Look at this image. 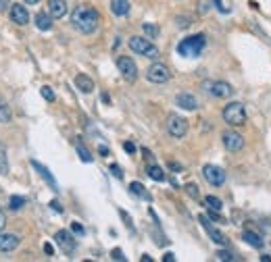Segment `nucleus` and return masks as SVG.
<instances>
[{
    "instance_id": "nucleus-1",
    "label": "nucleus",
    "mask_w": 271,
    "mask_h": 262,
    "mask_svg": "<svg viewBox=\"0 0 271 262\" xmlns=\"http://www.w3.org/2000/svg\"><path fill=\"white\" fill-rule=\"evenodd\" d=\"M71 25L79 31V34L90 36V34H94V31L98 29V25H100V15H98V11H96L92 5L81 3V5H77V7L73 9V13H71Z\"/></svg>"
},
{
    "instance_id": "nucleus-2",
    "label": "nucleus",
    "mask_w": 271,
    "mask_h": 262,
    "mask_svg": "<svg viewBox=\"0 0 271 262\" xmlns=\"http://www.w3.org/2000/svg\"><path fill=\"white\" fill-rule=\"evenodd\" d=\"M204 46H206V38L202 34H196V36L184 38L182 42H179L177 44V52L182 56H188V58H196V56H200Z\"/></svg>"
},
{
    "instance_id": "nucleus-3",
    "label": "nucleus",
    "mask_w": 271,
    "mask_h": 262,
    "mask_svg": "<svg viewBox=\"0 0 271 262\" xmlns=\"http://www.w3.org/2000/svg\"><path fill=\"white\" fill-rule=\"evenodd\" d=\"M130 50L136 52V54H140V56H146L150 60H157L161 56L159 48L153 42H150L148 38H140V36H132L130 38Z\"/></svg>"
},
{
    "instance_id": "nucleus-4",
    "label": "nucleus",
    "mask_w": 271,
    "mask_h": 262,
    "mask_svg": "<svg viewBox=\"0 0 271 262\" xmlns=\"http://www.w3.org/2000/svg\"><path fill=\"white\" fill-rule=\"evenodd\" d=\"M223 121L227 125H232V127H242V125H246V108H244V104L230 102L223 108Z\"/></svg>"
},
{
    "instance_id": "nucleus-5",
    "label": "nucleus",
    "mask_w": 271,
    "mask_h": 262,
    "mask_svg": "<svg viewBox=\"0 0 271 262\" xmlns=\"http://www.w3.org/2000/svg\"><path fill=\"white\" fill-rule=\"evenodd\" d=\"M165 127H167V134L175 140H182L188 134V121L184 117H179V115H169Z\"/></svg>"
},
{
    "instance_id": "nucleus-6",
    "label": "nucleus",
    "mask_w": 271,
    "mask_h": 262,
    "mask_svg": "<svg viewBox=\"0 0 271 262\" xmlns=\"http://www.w3.org/2000/svg\"><path fill=\"white\" fill-rule=\"evenodd\" d=\"M146 79L153 81V83H167L171 79V73H169V67L163 62H153L146 71Z\"/></svg>"
},
{
    "instance_id": "nucleus-7",
    "label": "nucleus",
    "mask_w": 271,
    "mask_h": 262,
    "mask_svg": "<svg viewBox=\"0 0 271 262\" xmlns=\"http://www.w3.org/2000/svg\"><path fill=\"white\" fill-rule=\"evenodd\" d=\"M202 90L213 98H230L234 94V88L227 81H204Z\"/></svg>"
},
{
    "instance_id": "nucleus-8",
    "label": "nucleus",
    "mask_w": 271,
    "mask_h": 262,
    "mask_svg": "<svg viewBox=\"0 0 271 262\" xmlns=\"http://www.w3.org/2000/svg\"><path fill=\"white\" fill-rule=\"evenodd\" d=\"M117 69H119V73H121V77L130 83H134L138 79V67L130 56H119L117 58Z\"/></svg>"
},
{
    "instance_id": "nucleus-9",
    "label": "nucleus",
    "mask_w": 271,
    "mask_h": 262,
    "mask_svg": "<svg viewBox=\"0 0 271 262\" xmlns=\"http://www.w3.org/2000/svg\"><path fill=\"white\" fill-rule=\"evenodd\" d=\"M202 177L206 179L209 185H213V187H221L225 183V171L221 167H215V165H204L202 167Z\"/></svg>"
},
{
    "instance_id": "nucleus-10",
    "label": "nucleus",
    "mask_w": 271,
    "mask_h": 262,
    "mask_svg": "<svg viewBox=\"0 0 271 262\" xmlns=\"http://www.w3.org/2000/svg\"><path fill=\"white\" fill-rule=\"evenodd\" d=\"M54 239H56V246L61 248L65 254H73V252H75V248H77L75 237H73L69 231H65V229H61V231H56Z\"/></svg>"
},
{
    "instance_id": "nucleus-11",
    "label": "nucleus",
    "mask_w": 271,
    "mask_h": 262,
    "mask_svg": "<svg viewBox=\"0 0 271 262\" xmlns=\"http://www.w3.org/2000/svg\"><path fill=\"white\" fill-rule=\"evenodd\" d=\"M198 221L202 223L204 231L209 233V237L213 239L215 244H219V246H227V237H225V235L219 231V229H215L213 225H211V221H209V216H206V214H200V216H198Z\"/></svg>"
},
{
    "instance_id": "nucleus-12",
    "label": "nucleus",
    "mask_w": 271,
    "mask_h": 262,
    "mask_svg": "<svg viewBox=\"0 0 271 262\" xmlns=\"http://www.w3.org/2000/svg\"><path fill=\"white\" fill-rule=\"evenodd\" d=\"M221 140H223V146L230 152H238V150L244 148V138L240 134H236V131H225V134L221 136Z\"/></svg>"
},
{
    "instance_id": "nucleus-13",
    "label": "nucleus",
    "mask_w": 271,
    "mask_h": 262,
    "mask_svg": "<svg viewBox=\"0 0 271 262\" xmlns=\"http://www.w3.org/2000/svg\"><path fill=\"white\" fill-rule=\"evenodd\" d=\"M9 17H11V21H13L15 25H25V23L29 21V13H27V9H25L23 5H11Z\"/></svg>"
},
{
    "instance_id": "nucleus-14",
    "label": "nucleus",
    "mask_w": 271,
    "mask_h": 262,
    "mask_svg": "<svg viewBox=\"0 0 271 262\" xmlns=\"http://www.w3.org/2000/svg\"><path fill=\"white\" fill-rule=\"evenodd\" d=\"M19 244H21L19 235H15V233H3V231H0V252H13V250L19 248Z\"/></svg>"
},
{
    "instance_id": "nucleus-15",
    "label": "nucleus",
    "mask_w": 271,
    "mask_h": 262,
    "mask_svg": "<svg viewBox=\"0 0 271 262\" xmlns=\"http://www.w3.org/2000/svg\"><path fill=\"white\" fill-rule=\"evenodd\" d=\"M175 104H177L179 108H184V111H196V108H198V100H196L192 94H188V92L177 94V96H175Z\"/></svg>"
},
{
    "instance_id": "nucleus-16",
    "label": "nucleus",
    "mask_w": 271,
    "mask_h": 262,
    "mask_svg": "<svg viewBox=\"0 0 271 262\" xmlns=\"http://www.w3.org/2000/svg\"><path fill=\"white\" fill-rule=\"evenodd\" d=\"M48 13L54 19H63L67 15V3L65 0H48Z\"/></svg>"
},
{
    "instance_id": "nucleus-17",
    "label": "nucleus",
    "mask_w": 271,
    "mask_h": 262,
    "mask_svg": "<svg viewBox=\"0 0 271 262\" xmlns=\"http://www.w3.org/2000/svg\"><path fill=\"white\" fill-rule=\"evenodd\" d=\"M130 9H132L130 0H111V13L115 17H126V15H130Z\"/></svg>"
},
{
    "instance_id": "nucleus-18",
    "label": "nucleus",
    "mask_w": 271,
    "mask_h": 262,
    "mask_svg": "<svg viewBox=\"0 0 271 262\" xmlns=\"http://www.w3.org/2000/svg\"><path fill=\"white\" fill-rule=\"evenodd\" d=\"M52 23H54V17H52L50 13L40 11V13L36 15V27H38L40 31H48V29H52Z\"/></svg>"
},
{
    "instance_id": "nucleus-19",
    "label": "nucleus",
    "mask_w": 271,
    "mask_h": 262,
    "mask_svg": "<svg viewBox=\"0 0 271 262\" xmlns=\"http://www.w3.org/2000/svg\"><path fill=\"white\" fill-rule=\"evenodd\" d=\"M75 88L79 90V92H84V94H90L94 90V81L90 79L88 75H84V73H79L77 77H75Z\"/></svg>"
},
{
    "instance_id": "nucleus-20",
    "label": "nucleus",
    "mask_w": 271,
    "mask_h": 262,
    "mask_svg": "<svg viewBox=\"0 0 271 262\" xmlns=\"http://www.w3.org/2000/svg\"><path fill=\"white\" fill-rule=\"evenodd\" d=\"M32 167H34V169H36V171L42 175V179H44V181H46V183H48L52 189H56V181H54V177L50 175V171H48L44 165H40L38 160H32Z\"/></svg>"
},
{
    "instance_id": "nucleus-21",
    "label": "nucleus",
    "mask_w": 271,
    "mask_h": 262,
    "mask_svg": "<svg viewBox=\"0 0 271 262\" xmlns=\"http://www.w3.org/2000/svg\"><path fill=\"white\" fill-rule=\"evenodd\" d=\"M242 239L248 244V246H253V248H263V237L257 233V231H251V229H246V231L242 233Z\"/></svg>"
},
{
    "instance_id": "nucleus-22",
    "label": "nucleus",
    "mask_w": 271,
    "mask_h": 262,
    "mask_svg": "<svg viewBox=\"0 0 271 262\" xmlns=\"http://www.w3.org/2000/svg\"><path fill=\"white\" fill-rule=\"evenodd\" d=\"M11 121H13V111H11L9 102L0 98V123H11Z\"/></svg>"
},
{
    "instance_id": "nucleus-23",
    "label": "nucleus",
    "mask_w": 271,
    "mask_h": 262,
    "mask_svg": "<svg viewBox=\"0 0 271 262\" xmlns=\"http://www.w3.org/2000/svg\"><path fill=\"white\" fill-rule=\"evenodd\" d=\"M146 173H148L150 179H155V181H165V173H163V169L157 167V165H148V167H146Z\"/></svg>"
},
{
    "instance_id": "nucleus-24",
    "label": "nucleus",
    "mask_w": 271,
    "mask_h": 262,
    "mask_svg": "<svg viewBox=\"0 0 271 262\" xmlns=\"http://www.w3.org/2000/svg\"><path fill=\"white\" fill-rule=\"evenodd\" d=\"M75 150H77V154H79V158H81L84 162H92V154H90V150L81 144L79 138H77V142H75Z\"/></svg>"
},
{
    "instance_id": "nucleus-25",
    "label": "nucleus",
    "mask_w": 271,
    "mask_h": 262,
    "mask_svg": "<svg viewBox=\"0 0 271 262\" xmlns=\"http://www.w3.org/2000/svg\"><path fill=\"white\" fill-rule=\"evenodd\" d=\"M142 29H144V34H146V38H148V40H155V38L161 34V29H159L155 23H144V25H142Z\"/></svg>"
},
{
    "instance_id": "nucleus-26",
    "label": "nucleus",
    "mask_w": 271,
    "mask_h": 262,
    "mask_svg": "<svg viewBox=\"0 0 271 262\" xmlns=\"http://www.w3.org/2000/svg\"><path fill=\"white\" fill-rule=\"evenodd\" d=\"M9 173V158H7V148L0 144V175Z\"/></svg>"
},
{
    "instance_id": "nucleus-27",
    "label": "nucleus",
    "mask_w": 271,
    "mask_h": 262,
    "mask_svg": "<svg viewBox=\"0 0 271 262\" xmlns=\"http://www.w3.org/2000/svg\"><path fill=\"white\" fill-rule=\"evenodd\" d=\"M204 204H206L209 208H213V210H221V208H223V202L217 198V195H206V198H204Z\"/></svg>"
},
{
    "instance_id": "nucleus-28",
    "label": "nucleus",
    "mask_w": 271,
    "mask_h": 262,
    "mask_svg": "<svg viewBox=\"0 0 271 262\" xmlns=\"http://www.w3.org/2000/svg\"><path fill=\"white\" fill-rule=\"evenodd\" d=\"M9 206H11V210H21L25 206V198H23V195H11Z\"/></svg>"
},
{
    "instance_id": "nucleus-29",
    "label": "nucleus",
    "mask_w": 271,
    "mask_h": 262,
    "mask_svg": "<svg viewBox=\"0 0 271 262\" xmlns=\"http://www.w3.org/2000/svg\"><path fill=\"white\" fill-rule=\"evenodd\" d=\"M130 191H132L134 195H140V198H148V193L144 191V185H142V183H138V181L130 183Z\"/></svg>"
},
{
    "instance_id": "nucleus-30",
    "label": "nucleus",
    "mask_w": 271,
    "mask_h": 262,
    "mask_svg": "<svg viewBox=\"0 0 271 262\" xmlns=\"http://www.w3.org/2000/svg\"><path fill=\"white\" fill-rule=\"evenodd\" d=\"M196 11H198V15H206L211 11V0H198Z\"/></svg>"
},
{
    "instance_id": "nucleus-31",
    "label": "nucleus",
    "mask_w": 271,
    "mask_h": 262,
    "mask_svg": "<svg viewBox=\"0 0 271 262\" xmlns=\"http://www.w3.org/2000/svg\"><path fill=\"white\" fill-rule=\"evenodd\" d=\"M40 92H42V96H44V100H48V102H54V92H52V88L44 85Z\"/></svg>"
},
{
    "instance_id": "nucleus-32",
    "label": "nucleus",
    "mask_w": 271,
    "mask_h": 262,
    "mask_svg": "<svg viewBox=\"0 0 271 262\" xmlns=\"http://www.w3.org/2000/svg\"><path fill=\"white\" fill-rule=\"evenodd\" d=\"M215 256H217V260H236V256L232 252H227V250H219Z\"/></svg>"
},
{
    "instance_id": "nucleus-33",
    "label": "nucleus",
    "mask_w": 271,
    "mask_h": 262,
    "mask_svg": "<svg viewBox=\"0 0 271 262\" xmlns=\"http://www.w3.org/2000/svg\"><path fill=\"white\" fill-rule=\"evenodd\" d=\"M186 193L190 195V198H198V185L188 183V185H186Z\"/></svg>"
},
{
    "instance_id": "nucleus-34",
    "label": "nucleus",
    "mask_w": 271,
    "mask_h": 262,
    "mask_svg": "<svg viewBox=\"0 0 271 262\" xmlns=\"http://www.w3.org/2000/svg\"><path fill=\"white\" fill-rule=\"evenodd\" d=\"M175 21H177V27H182V29H186V27L192 23V19H190V17H177Z\"/></svg>"
},
{
    "instance_id": "nucleus-35",
    "label": "nucleus",
    "mask_w": 271,
    "mask_h": 262,
    "mask_svg": "<svg viewBox=\"0 0 271 262\" xmlns=\"http://www.w3.org/2000/svg\"><path fill=\"white\" fill-rule=\"evenodd\" d=\"M111 173H113L117 179H123V171L119 169V165H111Z\"/></svg>"
},
{
    "instance_id": "nucleus-36",
    "label": "nucleus",
    "mask_w": 271,
    "mask_h": 262,
    "mask_svg": "<svg viewBox=\"0 0 271 262\" xmlns=\"http://www.w3.org/2000/svg\"><path fill=\"white\" fill-rule=\"evenodd\" d=\"M111 258H113V260H126V256H123V252H121V250H119V248H115V250L111 252Z\"/></svg>"
},
{
    "instance_id": "nucleus-37",
    "label": "nucleus",
    "mask_w": 271,
    "mask_h": 262,
    "mask_svg": "<svg viewBox=\"0 0 271 262\" xmlns=\"http://www.w3.org/2000/svg\"><path fill=\"white\" fill-rule=\"evenodd\" d=\"M71 231H73L75 235H84V233H86V231H84V227H81L79 223H73V225H71Z\"/></svg>"
},
{
    "instance_id": "nucleus-38",
    "label": "nucleus",
    "mask_w": 271,
    "mask_h": 262,
    "mask_svg": "<svg viewBox=\"0 0 271 262\" xmlns=\"http://www.w3.org/2000/svg\"><path fill=\"white\" fill-rule=\"evenodd\" d=\"M7 9H11V0H0V13H7Z\"/></svg>"
},
{
    "instance_id": "nucleus-39",
    "label": "nucleus",
    "mask_w": 271,
    "mask_h": 262,
    "mask_svg": "<svg viewBox=\"0 0 271 262\" xmlns=\"http://www.w3.org/2000/svg\"><path fill=\"white\" fill-rule=\"evenodd\" d=\"M7 227V216H5V212H3V208H0V231Z\"/></svg>"
},
{
    "instance_id": "nucleus-40",
    "label": "nucleus",
    "mask_w": 271,
    "mask_h": 262,
    "mask_svg": "<svg viewBox=\"0 0 271 262\" xmlns=\"http://www.w3.org/2000/svg\"><path fill=\"white\" fill-rule=\"evenodd\" d=\"M123 148H126V152H128V154H134V152H136V146H134L132 142H126V144H123Z\"/></svg>"
},
{
    "instance_id": "nucleus-41",
    "label": "nucleus",
    "mask_w": 271,
    "mask_h": 262,
    "mask_svg": "<svg viewBox=\"0 0 271 262\" xmlns=\"http://www.w3.org/2000/svg\"><path fill=\"white\" fill-rule=\"evenodd\" d=\"M50 206H52V210H56V212H63V206L58 204L56 200H52V202H50Z\"/></svg>"
},
{
    "instance_id": "nucleus-42",
    "label": "nucleus",
    "mask_w": 271,
    "mask_h": 262,
    "mask_svg": "<svg viewBox=\"0 0 271 262\" xmlns=\"http://www.w3.org/2000/svg\"><path fill=\"white\" fill-rule=\"evenodd\" d=\"M163 260H165V262H175V256H173L171 252H167V254L163 256Z\"/></svg>"
},
{
    "instance_id": "nucleus-43",
    "label": "nucleus",
    "mask_w": 271,
    "mask_h": 262,
    "mask_svg": "<svg viewBox=\"0 0 271 262\" xmlns=\"http://www.w3.org/2000/svg\"><path fill=\"white\" fill-rule=\"evenodd\" d=\"M169 169L171 171H182V165H177V162H169Z\"/></svg>"
},
{
    "instance_id": "nucleus-44",
    "label": "nucleus",
    "mask_w": 271,
    "mask_h": 262,
    "mask_svg": "<svg viewBox=\"0 0 271 262\" xmlns=\"http://www.w3.org/2000/svg\"><path fill=\"white\" fill-rule=\"evenodd\" d=\"M215 7H217V9L221 11V13H227V9L223 7V3H221V0H215Z\"/></svg>"
},
{
    "instance_id": "nucleus-45",
    "label": "nucleus",
    "mask_w": 271,
    "mask_h": 262,
    "mask_svg": "<svg viewBox=\"0 0 271 262\" xmlns=\"http://www.w3.org/2000/svg\"><path fill=\"white\" fill-rule=\"evenodd\" d=\"M98 152H100L102 156H109V148H107V146H100V148H98Z\"/></svg>"
},
{
    "instance_id": "nucleus-46",
    "label": "nucleus",
    "mask_w": 271,
    "mask_h": 262,
    "mask_svg": "<svg viewBox=\"0 0 271 262\" xmlns=\"http://www.w3.org/2000/svg\"><path fill=\"white\" fill-rule=\"evenodd\" d=\"M44 252H46L48 256H52V252H54V250H52V246H50V244H46V246H44Z\"/></svg>"
},
{
    "instance_id": "nucleus-47",
    "label": "nucleus",
    "mask_w": 271,
    "mask_h": 262,
    "mask_svg": "<svg viewBox=\"0 0 271 262\" xmlns=\"http://www.w3.org/2000/svg\"><path fill=\"white\" fill-rule=\"evenodd\" d=\"M261 262H271V256H267V254H263V256H261Z\"/></svg>"
},
{
    "instance_id": "nucleus-48",
    "label": "nucleus",
    "mask_w": 271,
    "mask_h": 262,
    "mask_svg": "<svg viewBox=\"0 0 271 262\" xmlns=\"http://www.w3.org/2000/svg\"><path fill=\"white\" fill-rule=\"evenodd\" d=\"M23 3H25V5H38L40 0H23Z\"/></svg>"
}]
</instances>
